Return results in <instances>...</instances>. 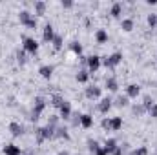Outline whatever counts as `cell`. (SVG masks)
I'll return each instance as SVG.
<instances>
[{"instance_id":"obj_11","label":"cell","mask_w":157,"mask_h":155,"mask_svg":"<svg viewBox=\"0 0 157 155\" xmlns=\"http://www.w3.org/2000/svg\"><path fill=\"white\" fill-rule=\"evenodd\" d=\"M110 108H112V100H110V99H104V100L99 104V110H101V113H106Z\"/></svg>"},{"instance_id":"obj_23","label":"cell","mask_w":157,"mask_h":155,"mask_svg":"<svg viewBox=\"0 0 157 155\" xmlns=\"http://www.w3.org/2000/svg\"><path fill=\"white\" fill-rule=\"evenodd\" d=\"M71 49H73L75 53H80V51H82V47H80V44H77V42H75V44L71 46Z\"/></svg>"},{"instance_id":"obj_26","label":"cell","mask_w":157,"mask_h":155,"mask_svg":"<svg viewBox=\"0 0 157 155\" xmlns=\"http://www.w3.org/2000/svg\"><path fill=\"white\" fill-rule=\"evenodd\" d=\"M146 153H148V152H146V148H139L133 155H146Z\"/></svg>"},{"instance_id":"obj_15","label":"cell","mask_w":157,"mask_h":155,"mask_svg":"<svg viewBox=\"0 0 157 155\" xmlns=\"http://www.w3.org/2000/svg\"><path fill=\"white\" fill-rule=\"evenodd\" d=\"M86 95H88L90 99H97V97L101 95V89H99V88H90V89L86 91Z\"/></svg>"},{"instance_id":"obj_29","label":"cell","mask_w":157,"mask_h":155,"mask_svg":"<svg viewBox=\"0 0 157 155\" xmlns=\"http://www.w3.org/2000/svg\"><path fill=\"white\" fill-rule=\"evenodd\" d=\"M60 155H68V153H66V152H62V153H60Z\"/></svg>"},{"instance_id":"obj_9","label":"cell","mask_w":157,"mask_h":155,"mask_svg":"<svg viewBox=\"0 0 157 155\" xmlns=\"http://www.w3.org/2000/svg\"><path fill=\"white\" fill-rule=\"evenodd\" d=\"M104 150H106V153H113V152L117 150V142H115L113 139L106 141V144H104Z\"/></svg>"},{"instance_id":"obj_21","label":"cell","mask_w":157,"mask_h":155,"mask_svg":"<svg viewBox=\"0 0 157 155\" xmlns=\"http://www.w3.org/2000/svg\"><path fill=\"white\" fill-rule=\"evenodd\" d=\"M148 24H150V26H155L157 24V15H150V17H148Z\"/></svg>"},{"instance_id":"obj_6","label":"cell","mask_w":157,"mask_h":155,"mask_svg":"<svg viewBox=\"0 0 157 155\" xmlns=\"http://www.w3.org/2000/svg\"><path fill=\"white\" fill-rule=\"evenodd\" d=\"M4 153L6 155H20V148L15 146V144H7V146L4 148Z\"/></svg>"},{"instance_id":"obj_16","label":"cell","mask_w":157,"mask_h":155,"mask_svg":"<svg viewBox=\"0 0 157 155\" xmlns=\"http://www.w3.org/2000/svg\"><path fill=\"white\" fill-rule=\"evenodd\" d=\"M106 86H108V89H110V91H117V80H115V78H108V80H106Z\"/></svg>"},{"instance_id":"obj_1","label":"cell","mask_w":157,"mask_h":155,"mask_svg":"<svg viewBox=\"0 0 157 155\" xmlns=\"http://www.w3.org/2000/svg\"><path fill=\"white\" fill-rule=\"evenodd\" d=\"M121 60H122V55H121V53H113L112 57H106V59H104V66L113 68V66L121 64Z\"/></svg>"},{"instance_id":"obj_22","label":"cell","mask_w":157,"mask_h":155,"mask_svg":"<svg viewBox=\"0 0 157 155\" xmlns=\"http://www.w3.org/2000/svg\"><path fill=\"white\" fill-rule=\"evenodd\" d=\"M53 46H55V47H60V46H62V39H60V37H55V39H53Z\"/></svg>"},{"instance_id":"obj_27","label":"cell","mask_w":157,"mask_h":155,"mask_svg":"<svg viewBox=\"0 0 157 155\" xmlns=\"http://www.w3.org/2000/svg\"><path fill=\"white\" fill-rule=\"evenodd\" d=\"M95 152H97V155H108V153H106V150H104V148H97Z\"/></svg>"},{"instance_id":"obj_10","label":"cell","mask_w":157,"mask_h":155,"mask_svg":"<svg viewBox=\"0 0 157 155\" xmlns=\"http://www.w3.org/2000/svg\"><path fill=\"white\" fill-rule=\"evenodd\" d=\"M80 124H82L84 128H90V126L93 124V117L88 115V113H86V115H82V117H80Z\"/></svg>"},{"instance_id":"obj_2","label":"cell","mask_w":157,"mask_h":155,"mask_svg":"<svg viewBox=\"0 0 157 155\" xmlns=\"http://www.w3.org/2000/svg\"><path fill=\"white\" fill-rule=\"evenodd\" d=\"M20 22L26 24L28 28H35V26H37V20H33L28 11H22V13H20Z\"/></svg>"},{"instance_id":"obj_14","label":"cell","mask_w":157,"mask_h":155,"mask_svg":"<svg viewBox=\"0 0 157 155\" xmlns=\"http://www.w3.org/2000/svg\"><path fill=\"white\" fill-rule=\"evenodd\" d=\"M121 28H122L124 31H132V28H133V20H130V18H124V20L121 22Z\"/></svg>"},{"instance_id":"obj_4","label":"cell","mask_w":157,"mask_h":155,"mask_svg":"<svg viewBox=\"0 0 157 155\" xmlns=\"http://www.w3.org/2000/svg\"><path fill=\"white\" fill-rule=\"evenodd\" d=\"M88 68H90L91 71H97V70L101 68V59H99L97 55L90 57V59H88Z\"/></svg>"},{"instance_id":"obj_17","label":"cell","mask_w":157,"mask_h":155,"mask_svg":"<svg viewBox=\"0 0 157 155\" xmlns=\"http://www.w3.org/2000/svg\"><path fill=\"white\" fill-rule=\"evenodd\" d=\"M9 130H11V133H13V135H20V131H22V126H18L17 122H13V124L9 126Z\"/></svg>"},{"instance_id":"obj_5","label":"cell","mask_w":157,"mask_h":155,"mask_svg":"<svg viewBox=\"0 0 157 155\" xmlns=\"http://www.w3.org/2000/svg\"><path fill=\"white\" fill-rule=\"evenodd\" d=\"M53 39H55L53 26H51V24H48V26L44 28V42H53Z\"/></svg>"},{"instance_id":"obj_18","label":"cell","mask_w":157,"mask_h":155,"mask_svg":"<svg viewBox=\"0 0 157 155\" xmlns=\"http://www.w3.org/2000/svg\"><path fill=\"white\" fill-rule=\"evenodd\" d=\"M121 11H122V4H113V6H112V15H113V17H119Z\"/></svg>"},{"instance_id":"obj_24","label":"cell","mask_w":157,"mask_h":155,"mask_svg":"<svg viewBox=\"0 0 157 155\" xmlns=\"http://www.w3.org/2000/svg\"><path fill=\"white\" fill-rule=\"evenodd\" d=\"M117 104H119V106H126V104H128V99H126V97H121Z\"/></svg>"},{"instance_id":"obj_28","label":"cell","mask_w":157,"mask_h":155,"mask_svg":"<svg viewBox=\"0 0 157 155\" xmlns=\"http://www.w3.org/2000/svg\"><path fill=\"white\" fill-rule=\"evenodd\" d=\"M150 113H152V117H157V104L154 108H150Z\"/></svg>"},{"instance_id":"obj_12","label":"cell","mask_w":157,"mask_h":155,"mask_svg":"<svg viewBox=\"0 0 157 155\" xmlns=\"http://www.w3.org/2000/svg\"><path fill=\"white\" fill-rule=\"evenodd\" d=\"M95 37H97V42H99V44H104V42L108 40V33H106L104 29H99Z\"/></svg>"},{"instance_id":"obj_19","label":"cell","mask_w":157,"mask_h":155,"mask_svg":"<svg viewBox=\"0 0 157 155\" xmlns=\"http://www.w3.org/2000/svg\"><path fill=\"white\" fill-rule=\"evenodd\" d=\"M60 113H62V117H70V113H71L70 104H62V106H60Z\"/></svg>"},{"instance_id":"obj_7","label":"cell","mask_w":157,"mask_h":155,"mask_svg":"<svg viewBox=\"0 0 157 155\" xmlns=\"http://www.w3.org/2000/svg\"><path fill=\"white\" fill-rule=\"evenodd\" d=\"M139 86H135V84H132V86H128V89H126V95L130 97V99H135L137 95H139Z\"/></svg>"},{"instance_id":"obj_20","label":"cell","mask_w":157,"mask_h":155,"mask_svg":"<svg viewBox=\"0 0 157 155\" xmlns=\"http://www.w3.org/2000/svg\"><path fill=\"white\" fill-rule=\"evenodd\" d=\"M77 80L78 82H86V80H88V73H86V71H78Z\"/></svg>"},{"instance_id":"obj_8","label":"cell","mask_w":157,"mask_h":155,"mask_svg":"<svg viewBox=\"0 0 157 155\" xmlns=\"http://www.w3.org/2000/svg\"><path fill=\"white\" fill-rule=\"evenodd\" d=\"M121 126H122V119H121V117H113V119L110 120V130L117 131V130H121Z\"/></svg>"},{"instance_id":"obj_13","label":"cell","mask_w":157,"mask_h":155,"mask_svg":"<svg viewBox=\"0 0 157 155\" xmlns=\"http://www.w3.org/2000/svg\"><path fill=\"white\" fill-rule=\"evenodd\" d=\"M51 73H53V68H51V66H42V68H40V75L44 78H49Z\"/></svg>"},{"instance_id":"obj_25","label":"cell","mask_w":157,"mask_h":155,"mask_svg":"<svg viewBox=\"0 0 157 155\" xmlns=\"http://www.w3.org/2000/svg\"><path fill=\"white\" fill-rule=\"evenodd\" d=\"M35 7H37V11H39V15H42V13H44V4H42V2H39V4H37Z\"/></svg>"},{"instance_id":"obj_3","label":"cell","mask_w":157,"mask_h":155,"mask_svg":"<svg viewBox=\"0 0 157 155\" xmlns=\"http://www.w3.org/2000/svg\"><path fill=\"white\" fill-rule=\"evenodd\" d=\"M24 49L29 51V53H35V51L39 49V44L33 39H24Z\"/></svg>"}]
</instances>
